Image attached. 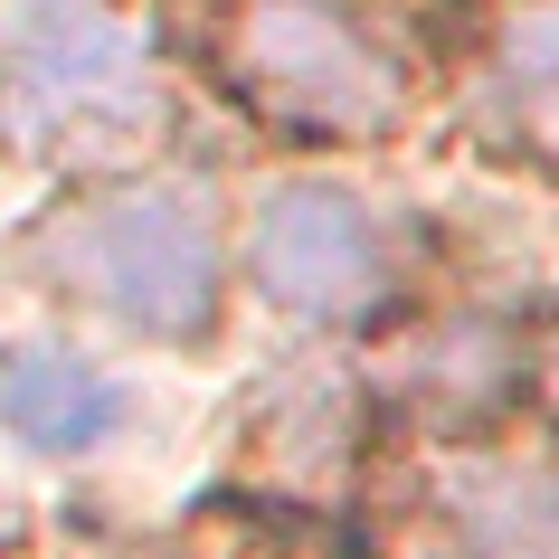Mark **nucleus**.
I'll list each match as a JSON object with an SVG mask.
<instances>
[{
  "label": "nucleus",
  "mask_w": 559,
  "mask_h": 559,
  "mask_svg": "<svg viewBox=\"0 0 559 559\" xmlns=\"http://www.w3.org/2000/svg\"><path fill=\"white\" fill-rule=\"evenodd\" d=\"M38 265L152 342H190L218 313V218L180 180H123L95 200H67L38 228Z\"/></svg>",
  "instance_id": "1"
},
{
  "label": "nucleus",
  "mask_w": 559,
  "mask_h": 559,
  "mask_svg": "<svg viewBox=\"0 0 559 559\" xmlns=\"http://www.w3.org/2000/svg\"><path fill=\"white\" fill-rule=\"evenodd\" d=\"M228 76L257 115L332 143H370L408 115V67L360 29L352 0H237Z\"/></svg>",
  "instance_id": "2"
},
{
  "label": "nucleus",
  "mask_w": 559,
  "mask_h": 559,
  "mask_svg": "<svg viewBox=\"0 0 559 559\" xmlns=\"http://www.w3.org/2000/svg\"><path fill=\"white\" fill-rule=\"evenodd\" d=\"M257 275L285 313H313V323H352V313H380L389 285H399V247H389V218L360 190H332V180H285L275 200L257 209Z\"/></svg>",
  "instance_id": "3"
},
{
  "label": "nucleus",
  "mask_w": 559,
  "mask_h": 559,
  "mask_svg": "<svg viewBox=\"0 0 559 559\" xmlns=\"http://www.w3.org/2000/svg\"><path fill=\"white\" fill-rule=\"evenodd\" d=\"M0 417L10 437H29L38 455H86L115 437V380L86 370L67 342H10L0 352Z\"/></svg>",
  "instance_id": "4"
},
{
  "label": "nucleus",
  "mask_w": 559,
  "mask_h": 559,
  "mask_svg": "<svg viewBox=\"0 0 559 559\" xmlns=\"http://www.w3.org/2000/svg\"><path fill=\"white\" fill-rule=\"evenodd\" d=\"M484 115L512 152L559 171V0H512L484 58Z\"/></svg>",
  "instance_id": "5"
},
{
  "label": "nucleus",
  "mask_w": 559,
  "mask_h": 559,
  "mask_svg": "<svg viewBox=\"0 0 559 559\" xmlns=\"http://www.w3.org/2000/svg\"><path fill=\"white\" fill-rule=\"evenodd\" d=\"M20 58H29V86L48 105H115L123 115L143 95V48L86 0H38L20 29Z\"/></svg>",
  "instance_id": "6"
},
{
  "label": "nucleus",
  "mask_w": 559,
  "mask_h": 559,
  "mask_svg": "<svg viewBox=\"0 0 559 559\" xmlns=\"http://www.w3.org/2000/svg\"><path fill=\"white\" fill-rule=\"evenodd\" d=\"M512 380H522V352L502 323H427L389 360V389L427 417H484L512 399Z\"/></svg>",
  "instance_id": "7"
}]
</instances>
